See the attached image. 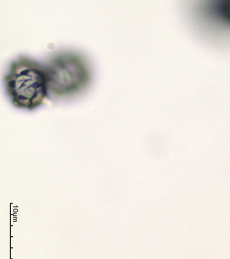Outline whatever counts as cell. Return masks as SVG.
Segmentation results:
<instances>
[{
  "mask_svg": "<svg viewBox=\"0 0 230 259\" xmlns=\"http://www.w3.org/2000/svg\"><path fill=\"white\" fill-rule=\"evenodd\" d=\"M6 90L13 105L33 111L49 99L45 67L29 57L19 56L4 77Z\"/></svg>",
  "mask_w": 230,
  "mask_h": 259,
  "instance_id": "6da1fadb",
  "label": "cell"
},
{
  "mask_svg": "<svg viewBox=\"0 0 230 259\" xmlns=\"http://www.w3.org/2000/svg\"><path fill=\"white\" fill-rule=\"evenodd\" d=\"M50 95L71 97L82 92L91 79L89 66L80 55L60 52L54 55L45 67Z\"/></svg>",
  "mask_w": 230,
  "mask_h": 259,
  "instance_id": "7a4b0ae2",
  "label": "cell"
},
{
  "mask_svg": "<svg viewBox=\"0 0 230 259\" xmlns=\"http://www.w3.org/2000/svg\"><path fill=\"white\" fill-rule=\"evenodd\" d=\"M216 11L222 20L230 24V0L217 2Z\"/></svg>",
  "mask_w": 230,
  "mask_h": 259,
  "instance_id": "3957f363",
  "label": "cell"
}]
</instances>
